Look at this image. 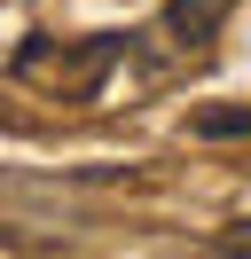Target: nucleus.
<instances>
[{
	"label": "nucleus",
	"mask_w": 251,
	"mask_h": 259,
	"mask_svg": "<svg viewBox=\"0 0 251 259\" xmlns=\"http://www.w3.org/2000/svg\"><path fill=\"white\" fill-rule=\"evenodd\" d=\"M118 55H126V39L118 32H94L87 48H55V39H24L16 48V79H47L55 95H71V102H87L94 87L118 71Z\"/></svg>",
	"instance_id": "nucleus-1"
},
{
	"label": "nucleus",
	"mask_w": 251,
	"mask_h": 259,
	"mask_svg": "<svg viewBox=\"0 0 251 259\" xmlns=\"http://www.w3.org/2000/svg\"><path fill=\"white\" fill-rule=\"evenodd\" d=\"M228 8H235V0H165V39H173V48H204Z\"/></svg>",
	"instance_id": "nucleus-2"
},
{
	"label": "nucleus",
	"mask_w": 251,
	"mask_h": 259,
	"mask_svg": "<svg viewBox=\"0 0 251 259\" xmlns=\"http://www.w3.org/2000/svg\"><path fill=\"white\" fill-rule=\"evenodd\" d=\"M188 134H196V142H235V134H251V102H228V110H196V118H188Z\"/></svg>",
	"instance_id": "nucleus-3"
},
{
	"label": "nucleus",
	"mask_w": 251,
	"mask_h": 259,
	"mask_svg": "<svg viewBox=\"0 0 251 259\" xmlns=\"http://www.w3.org/2000/svg\"><path fill=\"white\" fill-rule=\"evenodd\" d=\"M212 251H251V220H235V228H220V236H212Z\"/></svg>",
	"instance_id": "nucleus-4"
}]
</instances>
